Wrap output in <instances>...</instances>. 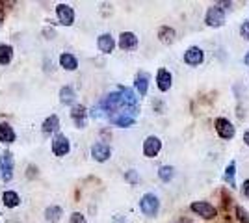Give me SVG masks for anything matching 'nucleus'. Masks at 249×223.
<instances>
[{
	"label": "nucleus",
	"mask_w": 249,
	"mask_h": 223,
	"mask_svg": "<svg viewBox=\"0 0 249 223\" xmlns=\"http://www.w3.org/2000/svg\"><path fill=\"white\" fill-rule=\"evenodd\" d=\"M136 116H138V112H132V110H121V112H117V114L108 116V119H110V123H114L115 127L126 128V127H132V125L136 123Z\"/></svg>",
	"instance_id": "f257e3e1"
},
{
	"label": "nucleus",
	"mask_w": 249,
	"mask_h": 223,
	"mask_svg": "<svg viewBox=\"0 0 249 223\" xmlns=\"http://www.w3.org/2000/svg\"><path fill=\"white\" fill-rule=\"evenodd\" d=\"M140 210L145 214V216H149V218H153L160 210V199L156 197L155 193H145L140 199Z\"/></svg>",
	"instance_id": "f03ea898"
},
{
	"label": "nucleus",
	"mask_w": 249,
	"mask_h": 223,
	"mask_svg": "<svg viewBox=\"0 0 249 223\" xmlns=\"http://www.w3.org/2000/svg\"><path fill=\"white\" fill-rule=\"evenodd\" d=\"M205 22L212 28H219L225 24V11L219 8L218 4L216 6H210L207 10V15H205Z\"/></svg>",
	"instance_id": "7ed1b4c3"
},
{
	"label": "nucleus",
	"mask_w": 249,
	"mask_h": 223,
	"mask_svg": "<svg viewBox=\"0 0 249 223\" xmlns=\"http://www.w3.org/2000/svg\"><path fill=\"white\" fill-rule=\"evenodd\" d=\"M192 212H196L197 216H201L203 220H214L216 218V208L210 205V203L207 201H196V203H192Z\"/></svg>",
	"instance_id": "20e7f679"
},
{
	"label": "nucleus",
	"mask_w": 249,
	"mask_h": 223,
	"mask_svg": "<svg viewBox=\"0 0 249 223\" xmlns=\"http://www.w3.org/2000/svg\"><path fill=\"white\" fill-rule=\"evenodd\" d=\"M13 156H11L10 151H6L2 156H0V177L4 181H11L13 179Z\"/></svg>",
	"instance_id": "39448f33"
},
{
	"label": "nucleus",
	"mask_w": 249,
	"mask_h": 223,
	"mask_svg": "<svg viewBox=\"0 0 249 223\" xmlns=\"http://www.w3.org/2000/svg\"><path fill=\"white\" fill-rule=\"evenodd\" d=\"M216 132L219 134V138L231 139V138H234L236 128H234V125H232L229 119H225V117H218V119H216Z\"/></svg>",
	"instance_id": "423d86ee"
},
{
	"label": "nucleus",
	"mask_w": 249,
	"mask_h": 223,
	"mask_svg": "<svg viewBox=\"0 0 249 223\" xmlns=\"http://www.w3.org/2000/svg\"><path fill=\"white\" fill-rule=\"evenodd\" d=\"M162 151V141L156 136H149V138L143 141V154L147 158H155L158 156V153Z\"/></svg>",
	"instance_id": "0eeeda50"
},
{
	"label": "nucleus",
	"mask_w": 249,
	"mask_h": 223,
	"mask_svg": "<svg viewBox=\"0 0 249 223\" xmlns=\"http://www.w3.org/2000/svg\"><path fill=\"white\" fill-rule=\"evenodd\" d=\"M56 15L63 26H71L74 21V10L69 4H58L56 6Z\"/></svg>",
	"instance_id": "6e6552de"
},
{
	"label": "nucleus",
	"mask_w": 249,
	"mask_h": 223,
	"mask_svg": "<svg viewBox=\"0 0 249 223\" xmlns=\"http://www.w3.org/2000/svg\"><path fill=\"white\" fill-rule=\"evenodd\" d=\"M69 139L65 138L63 134H56L54 139H52V153L56 154V156H65L67 153H69Z\"/></svg>",
	"instance_id": "1a4fd4ad"
},
{
	"label": "nucleus",
	"mask_w": 249,
	"mask_h": 223,
	"mask_svg": "<svg viewBox=\"0 0 249 223\" xmlns=\"http://www.w3.org/2000/svg\"><path fill=\"white\" fill-rule=\"evenodd\" d=\"M203 60H205V52H203V49H199V47H190L186 52H184V62H186L188 65H192V67L201 65Z\"/></svg>",
	"instance_id": "9d476101"
},
{
	"label": "nucleus",
	"mask_w": 249,
	"mask_h": 223,
	"mask_svg": "<svg viewBox=\"0 0 249 223\" xmlns=\"http://www.w3.org/2000/svg\"><path fill=\"white\" fill-rule=\"evenodd\" d=\"M91 156L97 162H106V160L112 156V149L108 147L106 143H93L91 147Z\"/></svg>",
	"instance_id": "9b49d317"
},
{
	"label": "nucleus",
	"mask_w": 249,
	"mask_h": 223,
	"mask_svg": "<svg viewBox=\"0 0 249 223\" xmlns=\"http://www.w3.org/2000/svg\"><path fill=\"white\" fill-rule=\"evenodd\" d=\"M171 84H173L171 73L167 69H158V73H156V86H158V89L160 91H167L171 87Z\"/></svg>",
	"instance_id": "f8f14e48"
},
{
	"label": "nucleus",
	"mask_w": 249,
	"mask_h": 223,
	"mask_svg": "<svg viewBox=\"0 0 249 223\" xmlns=\"http://www.w3.org/2000/svg\"><path fill=\"white\" fill-rule=\"evenodd\" d=\"M136 47H138V35L134 32H123L119 35V49L134 51Z\"/></svg>",
	"instance_id": "ddd939ff"
},
{
	"label": "nucleus",
	"mask_w": 249,
	"mask_h": 223,
	"mask_svg": "<svg viewBox=\"0 0 249 223\" xmlns=\"http://www.w3.org/2000/svg\"><path fill=\"white\" fill-rule=\"evenodd\" d=\"M71 117H73V121L76 127L84 128L86 127V119H88V110H86V106H82V104H74V106L71 108Z\"/></svg>",
	"instance_id": "4468645a"
},
{
	"label": "nucleus",
	"mask_w": 249,
	"mask_h": 223,
	"mask_svg": "<svg viewBox=\"0 0 249 223\" xmlns=\"http://www.w3.org/2000/svg\"><path fill=\"white\" fill-rule=\"evenodd\" d=\"M97 45H99V51L104 54H110L114 51L115 47V41L114 37L110 35V34H103V35H99V39H97Z\"/></svg>",
	"instance_id": "2eb2a0df"
},
{
	"label": "nucleus",
	"mask_w": 249,
	"mask_h": 223,
	"mask_svg": "<svg viewBox=\"0 0 249 223\" xmlns=\"http://www.w3.org/2000/svg\"><path fill=\"white\" fill-rule=\"evenodd\" d=\"M134 86H136V89H138V93H140V97H145L147 89H149V74H147V73H138Z\"/></svg>",
	"instance_id": "dca6fc26"
},
{
	"label": "nucleus",
	"mask_w": 249,
	"mask_h": 223,
	"mask_svg": "<svg viewBox=\"0 0 249 223\" xmlns=\"http://www.w3.org/2000/svg\"><path fill=\"white\" fill-rule=\"evenodd\" d=\"M0 141H4V143L15 141V130L8 123H0Z\"/></svg>",
	"instance_id": "f3484780"
},
{
	"label": "nucleus",
	"mask_w": 249,
	"mask_h": 223,
	"mask_svg": "<svg viewBox=\"0 0 249 223\" xmlns=\"http://www.w3.org/2000/svg\"><path fill=\"white\" fill-rule=\"evenodd\" d=\"M60 64H62L63 69H67V71H74V69L78 67V60L74 58L73 54L63 52L62 56H60Z\"/></svg>",
	"instance_id": "a211bd4d"
},
{
	"label": "nucleus",
	"mask_w": 249,
	"mask_h": 223,
	"mask_svg": "<svg viewBox=\"0 0 249 223\" xmlns=\"http://www.w3.org/2000/svg\"><path fill=\"white\" fill-rule=\"evenodd\" d=\"M58 127H60V119H58V116H51L43 121L41 130L45 132V134H51V132H56Z\"/></svg>",
	"instance_id": "6ab92c4d"
},
{
	"label": "nucleus",
	"mask_w": 249,
	"mask_h": 223,
	"mask_svg": "<svg viewBox=\"0 0 249 223\" xmlns=\"http://www.w3.org/2000/svg\"><path fill=\"white\" fill-rule=\"evenodd\" d=\"M62 206H49L47 210H45V220L51 223H58L60 220H62Z\"/></svg>",
	"instance_id": "aec40b11"
},
{
	"label": "nucleus",
	"mask_w": 249,
	"mask_h": 223,
	"mask_svg": "<svg viewBox=\"0 0 249 223\" xmlns=\"http://www.w3.org/2000/svg\"><path fill=\"white\" fill-rule=\"evenodd\" d=\"M2 201H4V206H8V208H15V206H19L21 199H19V195H17L15 191L8 190V191H4Z\"/></svg>",
	"instance_id": "412c9836"
},
{
	"label": "nucleus",
	"mask_w": 249,
	"mask_h": 223,
	"mask_svg": "<svg viewBox=\"0 0 249 223\" xmlns=\"http://www.w3.org/2000/svg\"><path fill=\"white\" fill-rule=\"evenodd\" d=\"M158 39L162 43H166V45L173 43L175 41V30H173L171 26H162V28L158 30Z\"/></svg>",
	"instance_id": "4be33fe9"
},
{
	"label": "nucleus",
	"mask_w": 249,
	"mask_h": 223,
	"mask_svg": "<svg viewBox=\"0 0 249 223\" xmlns=\"http://www.w3.org/2000/svg\"><path fill=\"white\" fill-rule=\"evenodd\" d=\"M74 99H76V93H74L73 87H69V86H65L60 89V101H62L63 104H73Z\"/></svg>",
	"instance_id": "5701e85b"
},
{
	"label": "nucleus",
	"mask_w": 249,
	"mask_h": 223,
	"mask_svg": "<svg viewBox=\"0 0 249 223\" xmlns=\"http://www.w3.org/2000/svg\"><path fill=\"white\" fill-rule=\"evenodd\" d=\"M234 175H236V162H229V166L225 168V181L229 182L231 188H236V181H234Z\"/></svg>",
	"instance_id": "b1692460"
},
{
	"label": "nucleus",
	"mask_w": 249,
	"mask_h": 223,
	"mask_svg": "<svg viewBox=\"0 0 249 223\" xmlns=\"http://www.w3.org/2000/svg\"><path fill=\"white\" fill-rule=\"evenodd\" d=\"M13 58V49L10 45H0V64L8 65Z\"/></svg>",
	"instance_id": "393cba45"
},
{
	"label": "nucleus",
	"mask_w": 249,
	"mask_h": 223,
	"mask_svg": "<svg viewBox=\"0 0 249 223\" xmlns=\"http://www.w3.org/2000/svg\"><path fill=\"white\" fill-rule=\"evenodd\" d=\"M158 177L164 182H169L175 177V168H173V166H162V168L158 170Z\"/></svg>",
	"instance_id": "a878e982"
},
{
	"label": "nucleus",
	"mask_w": 249,
	"mask_h": 223,
	"mask_svg": "<svg viewBox=\"0 0 249 223\" xmlns=\"http://www.w3.org/2000/svg\"><path fill=\"white\" fill-rule=\"evenodd\" d=\"M236 216L242 223H249V212L244 206H236Z\"/></svg>",
	"instance_id": "bb28decb"
},
{
	"label": "nucleus",
	"mask_w": 249,
	"mask_h": 223,
	"mask_svg": "<svg viewBox=\"0 0 249 223\" xmlns=\"http://www.w3.org/2000/svg\"><path fill=\"white\" fill-rule=\"evenodd\" d=\"M69 223H88L86 222V216L80 212H73L71 214V220H69Z\"/></svg>",
	"instance_id": "cd10ccee"
},
{
	"label": "nucleus",
	"mask_w": 249,
	"mask_h": 223,
	"mask_svg": "<svg viewBox=\"0 0 249 223\" xmlns=\"http://www.w3.org/2000/svg\"><path fill=\"white\" fill-rule=\"evenodd\" d=\"M240 34H242V37H246V39L249 41V21L242 22V26H240Z\"/></svg>",
	"instance_id": "c85d7f7f"
},
{
	"label": "nucleus",
	"mask_w": 249,
	"mask_h": 223,
	"mask_svg": "<svg viewBox=\"0 0 249 223\" xmlns=\"http://www.w3.org/2000/svg\"><path fill=\"white\" fill-rule=\"evenodd\" d=\"M126 181L132 182V184H136V182H138V173H136L134 170L126 171Z\"/></svg>",
	"instance_id": "c756f323"
},
{
	"label": "nucleus",
	"mask_w": 249,
	"mask_h": 223,
	"mask_svg": "<svg viewBox=\"0 0 249 223\" xmlns=\"http://www.w3.org/2000/svg\"><path fill=\"white\" fill-rule=\"evenodd\" d=\"M242 191H244L246 197H249V179L248 181H244V184H242Z\"/></svg>",
	"instance_id": "7c9ffc66"
},
{
	"label": "nucleus",
	"mask_w": 249,
	"mask_h": 223,
	"mask_svg": "<svg viewBox=\"0 0 249 223\" xmlns=\"http://www.w3.org/2000/svg\"><path fill=\"white\" fill-rule=\"evenodd\" d=\"M244 141H246V145L249 147V130L246 132V134H244Z\"/></svg>",
	"instance_id": "2f4dec72"
},
{
	"label": "nucleus",
	"mask_w": 249,
	"mask_h": 223,
	"mask_svg": "<svg viewBox=\"0 0 249 223\" xmlns=\"http://www.w3.org/2000/svg\"><path fill=\"white\" fill-rule=\"evenodd\" d=\"M244 64H246V65H248V67H249V52L246 54V58H244Z\"/></svg>",
	"instance_id": "473e14b6"
}]
</instances>
